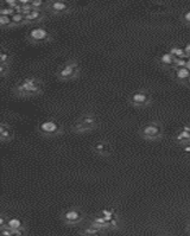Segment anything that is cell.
Returning a JSON list of instances; mask_svg holds the SVG:
<instances>
[{
    "mask_svg": "<svg viewBox=\"0 0 190 236\" xmlns=\"http://www.w3.org/2000/svg\"><path fill=\"white\" fill-rule=\"evenodd\" d=\"M45 90V83L38 76H24L13 83L11 92L17 97H37Z\"/></svg>",
    "mask_w": 190,
    "mask_h": 236,
    "instance_id": "cell-1",
    "label": "cell"
},
{
    "mask_svg": "<svg viewBox=\"0 0 190 236\" xmlns=\"http://www.w3.org/2000/svg\"><path fill=\"white\" fill-rule=\"evenodd\" d=\"M100 127V118L94 110H84L70 126V132L74 134H89Z\"/></svg>",
    "mask_w": 190,
    "mask_h": 236,
    "instance_id": "cell-2",
    "label": "cell"
},
{
    "mask_svg": "<svg viewBox=\"0 0 190 236\" xmlns=\"http://www.w3.org/2000/svg\"><path fill=\"white\" fill-rule=\"evenodd\" d=\"M82 71L81 63L77 58H70L65 61L60 68L56 70L55 76L61 82H68L79 78Z\"/></svg>",
    "mask_w": 190,
    "mask_h": 236,
    "instance_id": "cell-3",
    "label": "cell"
},
{
    "mask_svg": "<svg viewBox=\"0 0 190 236\" xmlns=\"http://www.w3.org/2000/svg\"><path fill=\"white\" fill-rule=\"evenodd\" d=\"M138 135L145 141H158L164 137V126L159 120H151L138 128Z\"/></svg>",
    "mask_w": 190,
    "mask_h": 236,
    "instance_id": "cell-4",
    "label": "cell"
},
{
    "mask_svg": "<svg viewBox=\"0 0 190 236\" xmlns=\"http://www.w3.org/2000/svg\"><path fill=\"white\" fill-rule=\"evenodd\" d=\"M87 218V213L79 205H71L61 211L60 220L64 226L68 227H76L82 224Z\"/></svg>",
    "mask_w": 190,
    "mask_h": 236,
    "instance_id": "cell-5",
    "label": "cell"
},
{
    "mask_svg": "<svg viewBox=\"0 0 190 236\" xmlns=\"http://www.w3.org/2000/svg\"><path fill=\"white\" fill-rule=\"evenodd\" d=\"M37 132L39 135L44 138H56L64 133V126L61 121L52 118H48L38 122Z\"/></svg>",
    "mask_w": 190,
    "mask_h": 236,
    "instance_id": "cell-6",
    "label": "cell"
},
{
    "mask_svg": "<svg viewBox=\"0 0 190 236\" xmlns=\"http://www.w3.org/2000/svg\"><path fill=\"white\" fill-rule=\"evenodd\" d=\"M127 102L133 108L144 109L152 106L153 99L150 90H147L146 88H139L127 96Z\"/></svg>",
    "mask_w": 190,
    "mask_h": 236,
    "instance_id": "cell-7",
    "label": "cell"
},
{
    "mask_svg": "<svg viewBox=\"0 0 190 236\" xmlns=\"http://www.w3.org/2000/svg\"><path fill=\"white\" fill-rule=\"evenodd\" d=\"M51 39V32L43 26H36L26 33V40L31 44H44L50 42Z\"/></svg>",
    "mask_w": 190,
    "mask_h": 236,
    "instance_id": "cell-8",
    "label": "cell"
},
{
    "mask_svg": "<svg viewBox=\"0 0 190 236\" xmlns=\"http://www.w3.org/2000/svg\"><path fill=\"white\" fill-rule=\"evenodd\" d=\"M91 151L95 154V155H99L101 157V158H108V157H110L112 154H113V145H112V142L107 139H97L95 140L92 145H91Z\"/></svg>",
    "mask_w": 190,
    "mask_h": 236,
    "instance_id": "cell-9",
    "label": "cell"
},
{
    "mask_svg": "<svg viewBox=\"0 0 190 236\" xmlns=\"http://www.w3.org/2000/svg\"><path fill=\"white\" fill-rule=\"evenodd\" d=\"M44 10L50 12L51 14L61 16V14L71 12L73 6L70 5L69 1H67V0H48Z\"/></svg>",
    "mask_w": 190,
    "mask_h": 236,
    "instance_id": "cell-10",
    "label": "cell"
},
{
    "mask_svg": "<svg viewBox=\"0 0 190 236\" xmlns=\"http://www.w3.org/2000/svg\"><path fill=\"white\" fill-rule=\"evenodd\" d=\"M16 132L14 128L12 127V125L6 121H1L0 122V142L1 144H10L14 139Z\"/></svg>",
    "mask_w": 190,
    "mask_h": 236,
    "instance_id": "cell-11",
    "label": "cell"
},
{
    "mask_svg": "<svg viewBox=\"0 0 190 236\" xmlns=\"http://www.w3.org/2000/svg\"><path fill=\"white\" fill-rule=\"evenodd\" d=\"M176 62V57L170 52V51H166V52H163L158 56L157 58V63L162 66V68H169V69H172L174 68V64Z\"/></svg>",
    "mask_w": 190,
    "mask_h": 236,
    "instance_id": "cell-12",
    "label": "cell"
},
{
    "mask_svg": "<svg viewBox=\"0 0 190 236\" xmlns=\"http://www.w3.org/2000/svg\"><path fill=\"white\" fill-rule=\"evenodd\" d=\"M44 17H45V10H43V8H33L31 12H29L26 14V21H27V24L39 23L40 20L44 19Z\"/></svg>",
    "mask_w": 190,
    "mask_h": 236,
    "instance_id": "cell-13",
    "label": "cell"
},
{
    "mask_svg": "<svg viewBox=\"0 0 190 236\" xmlns=\"http://www.w3.org/2000/svg\"><path fill=\"white\" fill-rule=\"evenodd\" d=\"M172 75L176 81L181 83H187L188 78L190 77V70L187 66H181V68H175L172 69Z\"/></svg>",
    "mask_w": 190,
    "mask_h": 236,
    "instance_id": "cell-14",
    "label": "cell"
},
{
    "mask_svg": "<svg viewBox=\"0 0 190 236\" xmlns=\"http://www.w3.org/2000/svg\"><path fill=\"white\" fill-rule=\"evenodd\" d=\"M106 230H104L102 228L97 227L96 224H94L93 222L89 221V223L86 227H83V229L80 231L81 235H86V236H94V235H102Z\"/></svg>",
    "mask_w": 190,
    "mask_h": 236,
    "instance_id": "cell-15",
    "label": "cell"
},
{
    "mask_svg": "<svg viewBox=\"0 0 190 236\" xmlns=\"http://www.w3.org/2000/svg\"><path fill=\"white\" fill-rule=\"evenodd\" d=\"M12 61H13V53L8 48L6 47H1L0 49V65H12Z\"/></svg>",
    "mask_w": 190,
    "mask_h": 236,
    "instance_id": "cell-16",
    "label": "cell"
},
{
    "mask_svg": "<svg viewBox=\"0 0 190 236\" xmlns=\"http://www.w3.org/2000/svg\"><path fill=\"white\" fill-rule=\"evenodd\" d=\"M6 227L10 228L11 230H18L20 228H24L26 227V224H25V221L19 217V216H10L8 221H7V224H6ZM3 229V228H1Z\"/></svg>",
    "mask_w": 190,
    "mask_h": 236,
    "instance_id": "cell-17",
    "label": "cell"
},
{
    "mask_svg": "<svg viewBox=\"0 0 190 236\" xmlns=\"http://www.w3.org/2000/svg\"><path fill=\"white\" fill-rule=\"evenodd\" d=\"M175 141H177L178 144H188L190 142V131L182 128L181 131H178L177 134L175 135Z\"/></svg>",
    "mask_w": 190,
    "mask_h": 236,
    "instance_id": "cell-18",
    "label": "cell"
},
{
    "mask_svg": "<svg viewBox=\"0 0 190 236\" xmlns=\"http://www.w3.org/2000/svg\"><path fill=\"white\" fill-rule=\"evenodd\" d=\"M11 18H12V21H13L14 27H16V26H21V25L27 24L26 16H25L23 12H14L12 16H11Z\"/></svg>",
    "mask_w": 190,
    "mask_h": 236,
    "instance_id": "cell-19",
    "label": "cell"
},
{
    "mask_svg": "<svg viewBox=\"0 0 190 236\" xmlns=\"http://www.w3.org/2000/svg\"><path fill=\"white\" fill-rule=\"evenodd\" d=\"M0 26H1V29H12V27H14L11 16H0Z\"/></svg>",
    "mask_w": 190,
    "mask_h": 236,
    "instance_id": "cell-20",
    "label": "cell"
},
{
    "mask_svg": "<svg viewBox=\"0 0 190 236\" xmlns=\"http://www.w3.org/2000/svg\"><path fill=\"white\" fill-rule=\"evenodd\" d=\"M176 58H188V55L185 52V50L183 48H180V47H172L170 50H169Z\"/></svg>",
    "mask_w": 190,
    "mask_h": 236,
    "instance_id": "cell-21",
    "label": "cell"
},
{
    "mask_svg": "<svg viewBox=\"0 0 190 236\" xmlns=\"http://www.w3.org/2000/svg\"><path fill=\"white\" fill-rule=\"evenodd\" d=\"M14 12V8L8 5H1L0 7V16H12Z\"/></svg>",
    "mask_w": 190,
    "mask_h": 236,
    "instance_id": "cell-22",
    "label": "cell"
},
{
    "mask_svg": "<svg viewBox=\"0 0 190 236\" xmlns=\"http://www.w3.org/2000/svg\"><path fill=\"white\" fill-rule=\"evenodd\" d=\"M8 218H10V215H8V213H6V212L1 211V213H0V229L6 227Z\"/></svg>",
    "mask_w": 190,
    "mask_h": 236,
    "instance_id": "cell-23",
    "label": "cell"
},
{
    "mask_svg": "<svg viewBox=\"0 0 190 236\" xmlns=\"http://www.w3.org/2000/svg\"><path fill=\"white\" fill-rule=\"evenodd\" d=\"M11 68L12 66H8V65H0V77L1 78H5L10 75L11 73Z\"/></svg>",
    "mask_w": 190,
    "mask_h": 236,
    "instance_id": "cell-24",
    "label": "cell"
},
{
    "mask_svg": "<svg viewBox=\"0 0 190 236\" xmlns=\"http://www.w3.org/2000/svg\"><path fill=\"white\" fill-rule=\"evenodd\" d=\"M31 5L33 8H45L47 1H44V0H32Z\"/></svg>",
    "mask_w": 190,
    "mask_h": 236,
    "instance_id": "cell-25",
    "label": "cell"
},
{
    "mask_svg": "<svg viewBox=\"0 0 190 236\" xmlns=\"http://www.w3.org/2000/svg\"><path fill=\"white\" fill-rule=\"evenodd\" d=\"M1 1V5H8L11 7H13L16 4H18V0H0Z\"/></svg>",
    "mask_w": 190,
    "mask_h": 236,
    "instance_id": "cell-26",
    "label": "cell"
},
{
    "mask_svg": "<svg viewBox=\"0 0 190 236\" xmlns=\"http://www.w3.org/2000/svg\"><path fill=\"white\" fill-rule=\"evenodd\" d=\"M183 20L185 21V23L190 24V10H189V11H187V12L183 14Z\"/></svg>",
    "mask_w": 190,
    "mask_h": 236,
    "instance_id": "cell-27",
    "label": "cell"
},
{
    "mask_svg": "<svg viewBox=\"0 0 190 236\" xmlns=\"http://www.w3.org/2000/svg\"><path fill=\"white\" fill-rule=\"evenodd\" d=\"M183 151H184L185 153L190 154V142H188V144H184V146H183Z\"/></svg>",
    "mask_w": 190,
    "mask_h": 236,
    "instance_id": "cell-28",
    "label": "cell"
},
{
    "mask_svg": "<svg viewBox=\"0 0 190 236\" xmlns=\"http://www.w3.org/2000/svg\"><path fill=\"white\" fill-rule=\"evenodd\" d=\"M184 50H185V52H187V55H188V57H189V56H190V43L187 44L185 48H184Z\"/></svg>",
    "mask_w": 190,
    "mask_h": 236,
    "instance_id": "cell-29",
    "label": "cell"
},
{
    "mask_svg": "<svg viewBox=\"0 0 190 236\" xmlns=\"http://www.w3.org/2000/svg\"><path fill=\"white\" fill-rule=\"evenodd\" d=\"M183 128H185V129L190 131V125H185V126H183Z\"/></svg>",
    "mask_w": 190,
    "mask_h": 236,
    "instance_id": "cell-30",
    "label": "cell"
},
{
    "mask_svg": "<svg viewBox=\"0 0 190 236\" xmlns=\"http://www.w3.org/2000/svg\"><path fill=\"white\" fill-rule=\"evenodd\" d=\"M185 84H187V86H188V87L190 88V77L188 78V81H187V83H185Z\"/></svg>",
    "mask_w": 190,
    "mask_h": 236,
    "instance_id": "cell-31",
    "label": "cell"
},
{
    "mask_svg": "<svg viewBox=\"0 0 190 236\" xmlns=\"http://www.w3.org/2000/svg\"><path fill=\"white\" fill-rule=\"evenodd\" d=\"M188 230H189V233H190V223H189V227H188Z\"/></svg>",
    "mask_w": 190,
    "mask_h": 236,
    "instance_id": "cell-32",
    "label": "cell"
},
{
    "mask_svg": "<svg viewBox=\"0 0 190 236\" xmlns=\"http://www.w3.org/2000/svg\"><path fill=\"white\" fill-rule=\"evenodd\" d=\"M44 1H48V0H44Z\"/></svg>",
    "mask_w": 190,
    "mask_h": 236,
    "instance_id": "cell-33",
    "label": "cell"
}]
</instances>
